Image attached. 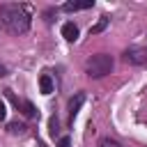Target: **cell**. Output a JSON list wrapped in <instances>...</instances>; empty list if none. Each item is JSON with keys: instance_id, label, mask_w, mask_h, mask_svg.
<instances>
[{"instance_id": "6da1fadb", "label": "cell", "mask_w": 147, "mask_h": 147, "mask_svg": "<svg viewBox=\"0 0 147 147\" xmlns=\"http://www.w3.org/2000/svg\"><path fill=\"white\" fill-rule=\"evenodd\" d=\"M0 28H5L11 34H23L30 28V9L18 2H5L0 5Z\"/></svg>"}, {"instance_id": "7a4b0ae2", "label": "cell", "mask_w": 147, "mask_h": 147, "mask_svg": "<svg viewBox=\"0 0 147 147\" xmlns=\"http://www.w3.org/2000/svg\"><path fill=\"white\" fill-rule=\"evenodd\" d=\"M113 64H115L113 55H108V53H96V55H92V57L85 60V74H87L90 78H103V76H108V74L113 71Z\"/></svg>"}, {"instance_id": "3957f363", "label": "cell", "mask_w": 147, "mask_h": 147, "mask_svg": "<svg viewBox=\"0 0 147 147\" xmlns=\"http://www.w3.org/2000/svg\"><path fill=\"white\" fill-rule=\"evenodd\" d=\"M126 64H147V46H129L122 55Z\"/></svg>"}, {"instance_id": "277c9868", "label": "cell", "mask_w": 147, "mask_h": 147, "mask_svg": "<svg viewBox=\"0 0 147 147\" xmlns=\"http://www.w3.org/2000/svg\"><path fill=\"white\" fill-rule=\"evenodd\" d=\"M94 7V0H78V2H64L62 9L64 11H83V9H90Z\"/></svg>"}, {"instance_id": "5b68a950", "label": "cell", "mask_w": 147, "mask_h": 147, "mask_svg": "<svg viewBox=\"0 0 147 147\" xmlns=\"http://www.w3.org/2000/svg\"><path fill=\"white\" fill-rule=\"evenodd\" d=\"M83 103H85V94H83V92H78V94L69 101V119H71V122H74V117L78 115V110H80Z\"/></svg>"}, {"instance_id": "8992f818", "label": "cell", "mask_w": 147, "mask_h": 147, "mask_svg": "<svg viewBox=\"0 0 147 147\" xmlns=\"http://www.w3.org/2000/svg\"><path fill=\"white\" fill-rule=\"evenodd\" d=\"M62 37H64L67 41H76V39H78V25H76L74 21H67V23L62 25Z\"/></svg>"}, {"instance_id": "52a82bcc", "label": "cell", "mask_w": 147, "mask_h": 147, "mask_svg": "<svg viewBox=\"0 0 147 147\" xmlns=\"http://www.w3.org/2000/svg\"><path fill=\"white\" fill-rule=\"evenodd\" d=\"M39 90H41V94H51L53 92V80H51V76H41L39 78Z\"/></svg>"}, {"instance_id": "ba28073f", "label": "cell", "mask_w": 147, "mask_h": 147, "mask_svg": "<svg viewBox=\"0 0 147 147\" xmlns=\"http://www.w3.org/2000/svg\"><path fill=\"white\" fill-rule=\"evenodd\" d=\"M108 21H110L108 16H101V18L90 28V34H99V32H103V30H106V25H108Z\"/></svg>"}, {"instance_id": "9c48e42d", "label": "cell", "mask_w": 147, "mask_h": 147, "mask_svg": "<svg viewBox=\"0 0 147 147\" xmlns=\"http://www.w3.org/2000/svg\"><path fill=\"white\" fill-rule=\"evenodd\" d=\"M21 108H23V115L25 117H37V108L30 101H21Z\"/></svg>"}, {"instance_id": "30bf717a", "label": "cell", "mask_w": 147, "mask_h": 147, "mask_svg": "<svg viewBox=\"0 0 147 147\" xmlns=\"http://www.w3.org/2000/svg\"><path fill=\"white\" fill-rule=\"evenodd\" d=\"M7 129H9L11 136H16V133H23V131H25V124H23V122H9Z\"/></svg>"}, {"instance_id": "8fae6325", "label": "cell", "mask_w": 147, "mask_h": 147, "mask_svg": "<svg viewBox=\"0 0 147 147\" xmlns=\"http://www.w3.org/2000/svg\"><path fill=\"white\" fill-rule=\"evenodd\" d=\"M96 147H122V145H119L117 140H113V138H101Z\"/></svg>"}, {"instance_id": "7c38bea8", "label": "cell", "mask_w": 147, "mask_h": 147, "mask_svg": "<svg viewBox=\"0 0 147 147\" xmlns=\"http://www.w3.org/2000/svg\"><path fill=\"white\" fill-rule=\"evenodd\" d=\"M48 126H51V129H48V131H51V136L55 138V136H57V131H60V129H57V126H60V122H57V117H51V122H48Z\"/></svg>"}, {"instance_id": "4fadbf2b", "label": "cell", "mask_w": 147, "mask_h": 147, "mask_svg": "<svg viewBox=\"0 0 147 147\" xmlns=\"http://www.w3.org/2000/svg\"><path fill=\"white\" fill-rule=\"evenodd\" d=\"M57 147H71V140H69V136H62V138L57 140Z\"/></svg>"}, {"instance_id": "5bb4252c", "label": "cell", "mask_w": 147, "mask_h": 147, "mask_svg": "<svg viewBox=\"0 0 147 147\" xmlns=\"http://www.w3.org/2000/svg\"><path fill=\"white\" fill-rule=\"evenodd\" d=\"M5 117H7V108H5V101L0 99V122H2Z\"/></svg>"}, {"instance_id": "9a60e30c", "label": "cell", "mask_w": 147, "mask_h": 147, "mask_svg": "<svg viewBox=\"0 0 147 147\" xmlns=\"http://www.w3.org/2000/svg\"><path fill=\"white\" fill-rule=\"evenodd\" d=\"M2 76H7V67H5V64H0V78H2Z\"/></svg>"}, {"instance_id": "2e32d148", "label": "cell", "mask_w": 147, "mask_h": 147, "mask_svg": "<svg viewBox=\"0 0 147 147\" xmlns=\"http://www.w3.org/2000/svg\"><path fill=\"white\" fill-rule=\"evenodd\" d=\"M41 147H46V145H41Z\"/></svg>"}]
</instances>
